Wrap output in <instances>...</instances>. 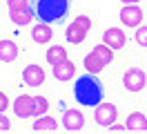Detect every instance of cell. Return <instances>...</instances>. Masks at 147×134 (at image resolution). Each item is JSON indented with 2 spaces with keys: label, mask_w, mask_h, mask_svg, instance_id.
I'll list each match as a JSON object with an SVG mask.
<instances>
[{
  "label": "cell",
  "mask_w": 147,
  "mask_h": 134,
  "mask_svg": "<svg viewBox=\"0 0 147 134\" xmlns=\"http://www.w3.org/2000/svg\"><path fill=\"white\" fill-rule=\"evenodd\" d=\"M136 40H138V45L147 47V27H140V29L136 31Z\"/></svg>",
  "instance_id": "20"
},
{
  "label": "cell",
  "mask_w": 147,
  "mask_h": 134,
  "mask_svg": "<svg viewBox=\"0 0 147 134\" xmlns=\"http://www.w3.org/2000/svg\"><path fill=\"white\" fill-rule=\"evenodd\" d=\"M116 107L111 105V103H105V105H100L98 110H96V121L100 125H109V123H114L116 121Z\"/></svg>",
  "instance_id": "5"
},
{
  "label": "cell",
  "mask_w": 147,
  "mask_h": 134,
  "mask_svg": "<svg viewBox=\"0 0 147 134\" xmlns=\"http://www.w3.org/2000/svg\"><path fill=\"white\" fill-rule=\"evenodd\" d=\"M102 40H105V45H109V47H114V49H118V47H123L125 45V36H123V31L120 29H107L105 31V36H102Z\"/></svg>",
  "instance_id": "7"
},
{
  "label": "cell",
  "mask_w": 147,
  "mask_h": 134,
  "mask_svg": "<svg viewBox=\"0 0 147 134\" xmlns=\"http://www.w3.org/2000/svg\"><path fill=\"white\" fill-rule=\"evenodd\" d=\"M123 85H125V89H129V92H138V89H143L147 85L145 71L138 69V67L127 69V71H125V76H123Z\"/></svg>",
  "instance_id": "3"
},
{
  "label": "cell",
  "mask_w": 147,
  "mask_h": 134,
  "mask_svg": "<svg viewBox=\"0 0 147 134\" xmlns=\"http://www.w3.org/2000/svg\"><path fill=\"white\" fill-rule=\"evenodd\" d=\"M34 98H29V96H20L18 101H16V114L20 116V118H25V116H29V114H34Z\"/></svg>",
  "instance_id": "9"
},
{
  "label": "cell",
  "mask_w": 147,
  "mask_h": 134,
  "mask_svg": "<svg viewBox=\"0 0 147 134\" xmlns=\"http://www.w3.org/2000/svg\"><path fill=\"white\" fill-rule=\"evenodd\" d=\"M83 123H85V118H83V114H80L78 110H67V112L63 114V125L69 130V132L80 130V127H83Z\"/></svg>",
  "instance_id": "4"
},
{
  "label": "cell",
  "mask_w": 147,
  "mask_h": 134,
  "mask_svg": "<svg viewBox=\"0 0 147 134\" xmlns=\"http://www.w3.org/2000/svg\"><path fill=\"white\" fill-rule=\"evenodd\" d=\"M85 36H83V31L80 29H76V27H69L67 29V40H71V43H80Z\"/></svg>",
  "instance_id": "17"
},
{
  "label": "cell",
  "mask_w": 147,
  "mask_h": 134,
  "mask_svg": "<svg viewBox=\"0 0 147 134\" xmlns=\"http://www.w3.org/2000/svg\"><path fill=\"white\" fill-rule=\"evenodd\" d=\"M5 107H7V96H5L2 92H0V112H2Z\"/></svg>",
  "instance_id": "23"
},
{
  "label": "cell",
  "mask_w": 147,
  "mask_h": 134,
  "mask_svg": "<svg viewBox=\"0 0 147 134\" xmlns=\"http://www.w3.org/2000/svg\"><path fill=\"white\" fill-rule=\"evenodd\" d=\"M100 65H102V63L98 61V56H96V54H92V56H87V58H85V67H87L89 71H96Z\"/></svg>",
  "instance_id": "16"
},
{
  "label": "cell",
  "mask_w": 147,
  "mask_h": 134,
  "mask_svg": "<svg viewBox=\"0 0 147 134\" xmlns=\"http://www.w3.org/2000/svg\"><path fill=\"white\" fill-rule=\"evenodd\" d=\"M16 56H18V47L11 43V40H2V43H0V61L9 63V61H13Z\"/></svg>",
  "instance_id": "12"
},
{
  "label": "cell",
  "mask_w": 147,
  "mask_h": 134,
  "mask_svg": "<svg viewBox=\"0 0 147 134\" xmlns=\"http://www.w3.org/2000/svg\"><path fill=\"white\" fill-rule=\"evenodd\" d=\"M45 130H56L54 118H40V121L34 123V132H45Z\"/></svg>",
  "instance_id": "15"
},
{
  "label": "cell",
  "mask_w": 147,
  "mask_h": 134,
  "mask_svg": "<svg viewBox=\"0 0 147 134\" xmlns=\"http://www.w3.org/2000/svg\"><path fill=\"white\" fill-rule=\"evenodd\" d=\"M45 80V74H42V67L40 65H29L27 69H25V83L27 85H40Z\"/></svg>",
  "instance_id": "6"
},
{
  "label": "cell",
  "mask_w": 147,
  "mask_h": 134,
  "mask_svg": "<svg viewBox=\"0 0 147 134\" xmlns=\"http://www.w3.org/2000/svg\"><path fill=\"white\" fill-rule=\"evenodd\" d=\"M127 127L125 130H134V132H145L147 130V118L143 114H138V112H134V114L127 118Z\"/></svg>",
  "instance_id": "10"
},
{
  "label": "cell",
  "mask_w": 147,
  "mask_h": 134,
  "mask_svg": "<svg viewBox=\"0 0 147 134\" xmlns=\"http://www.w3.org/2000/svg\"><path fill=\"white\" fill-rule=\"evenodd\" d=\"M47 61L51 63V65L63 63V61H65V49H63V47H51V49L47 52Z\"/></svg>",
  "instance_id": "14"
},
{
  "label": "cell",
  "mask_w": 147,
  "mask_h": 134,
  "mask_svg": "<svg viewBox=\"0 0 147 134\" xmlns=\"http://www.w3.org/2000/svg\"><path fill=\"white\" fill-rule=\"evenodd\" d=\"M13 20H16L18 25H27L31 18H29V14H27V11H16V9H13Z\"/></svg>",
  "instance_id": "18"
},
{
  "label": "cell",
  "mask_w": 147,
  "mask_h": 134,
  "mask_svg": "<svg viewBox=\"0 0 147 134\" xmlns=\"http://www.w3.org/2000/svg\"><path fill=\"white\" fill-rule=\"evenodd\" d=\"M31 36H34L36 43H47V40L51 38V29H49L47 25H38V27H34Z\"/></svg>",
  "instance_id": "13"
},
{
  "label": "cell",
  "mask_w": 147,
  "mask_h": 134,
  "mask_svg": "<svg viewBox=\"0 0 147 134\" xmlns=\"http://www.w3.org/2000/svg\"><path fill=\"white\" fill-rule=\"evenodd\" d=\"M9 118H7V116H2L0 114V132H5V130H9Z\"/></svg>",
  "instance_id": "22"
},
{
  "label": "cell",
  "mask_w": 147,
  "mask_h": 134,
  "mask_svg": "<svg viewBox=\"0 0 147 134\" xmlns=\"http://www.w3.org/2000/svg\"><path fill=\"white\" fill-rule=\"evenodd\" d=\"M54 67H56L54 76H56V78H60V80H67V78H71V76H74V71H76L74 63H67V61L58 63V65H54Z\"/></svg>",
  "instance_id": "11"
},
{
  "label": "cell",
  "mask_w": 147,
  "mask_h": 134,
  "mask_svg": "<svg viewBox=\"0 0 147 134\" xmlns=\"http://www.w3.org/2000/svg\"><path fill=\"white\" fill-rule=\"evenodd\" d=\"M45 110H47V101H45V98H38V101H36V107H34V112H38V114H45Z\"/></svg>",
  "instance_id": "21"
},
{
  "label": "cell",
  "mask_w": 147,
  "mask_h": 134,
  "mask_svg": "<svg viewBox=\"0 0 147 134\" xmlns=\"http://www.w3.org/2000/svg\"><path fill=\"white\" fill-rule=\"evenodd\" d=\"M123 2H136V0H123Z\"/></svg>",
  "instance_id": "24"
},
{
  "label": "cell",
  "mask_w": 147,
  "mask_h": 134,
  "mask_svg": "<svg viewBox=\"0 0 147 134\" xmlns=\"http://www.w3.org/2000/svg\"><path fill=\"white\" fill-rule=\"evenodd\" d=\"M102 83L92 74H85L76 80V87H74V96L80 105H98L102 101Z\"/></svg>",
  "instance_id": "2"
},
{
  "label": "cell",
  "mask_w": 147,
  "mask_h": 134,
  "mask_svg": "<svg viewBox=\"0 0 147 134\" xmlns=\"http://www.w3.org/2000/svg\"><path fill=\"white\" fill-rule=\"evenodd\" d=\"M94 54H96L98 58H102V61H111V58H114V54H111L109 49H105V47H96Z\"/></svg>",
  "instance_id": "19"
},
{
  "label": "cell",
  "mask_w": 147,
  "mask_h": 134,
  "mask_svg": "<svg viewBox=\"0 0 147 134\" xmlns=\"http://www.w3.org/2000/svg\"><path fill=\"white\" fill-rule=\"evenodd\" d=\"M71 0H31V11L42 22H56L60 25L69 14Z\"/></svg>",
  "instance_id": "1"
},
{
  "label": "cell",
  "mask_w": 147,
  "mask_h": 134,
  "mask_svg": "<svg viewBox=\"0 0 147 134\" xmlns=\"http://www.w3.org/2000/svg\"><path fill=\"white\" fill-rule=\"evenodd\" d=\"M140 9L138 7H125L123 11H120V20L125 22L127 27H136L138 22H140Z\"/></svg>",
  "instance_id": "8"
}]
</instances>
